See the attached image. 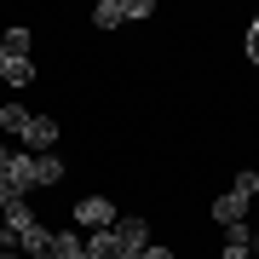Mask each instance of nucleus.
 <instances>
[{"instance_id":"obj_5","label":"nucleus","mask_w":259,"mask_h":259,"mask_svg":"<svg viewBox=\"0 0 259 259\" xmlns=\"http://www.w3.org/2000/svg\"><path fill=\"white\" fill-rule=\"evenodd\" d=\"M23 144H29V150H52V144H58V121H52V115H35L29 133H23Z\"/></svg>"},{"instance_id":"obj_7","label":"nucleus","mask_w":259,"mask_h":259,"mask_svg":"<svg viewBox=\"0 0 259 259\" xmlns=\"http://www.w3.org/2000/svg\"><path fill=\"white\" fill-rule=\"evenodd\" d=\"M115 23H127V0H98L93 6V29H115Z\"/></svg>"},{"instance_id":"obj_17","label":"nucleus","mask_w":259,"mask_h":259,"mask_svg":"<svg viewBox=\"0 0 259 259\" xmlns=\"http://www.w3.org/2000/svg\"><path fill=\"white\" fill-rule=\"evenodd\" d=\"M0 64H6V52H0Z\"/></svg>"},{"instance_id":"obj_16","label":"nucleus","mask_w":259,"mask_h":259,"mask_svg":"<svg viewBox=\"0 0 259 259\" xmlns=\"http://www.w3.org/2000/svg\"><path fill=\"white\" fill-rule=\"evenodd\" d=\"M253 253H259V231H253Z\"/></svg>"},{"instance_id":"obj_13","label":"nucleus","mask_w":259,"mask_h":259,"mask_svg":"<svg viewBox=\"0 0 259 259\" xmlns=\"http://www.w3.org/2000/svg\"><path fill=\"white\" fill-rule=\"evenodd\" d=\"M144 259H179L173 248H156V242H150V248H144Z\"/></svg>"},{"instance_id":"obj_8","label":"nucleus","mask_w":259,"mask_h":259,"mask_svg":"<svg viewBox=\"0 0 259 259\" xmlns=\"http://www.w3.org/2000/svg\"><path fill=\"white\" fill-rule=\"evenodd\" d=\"M29 40H35V35H29L23 23H12L6 35H0V52H6V58H29Z\"/></svg>"},{"instance_id":"obj_4","label":"nucleus","mask_w":259,"mask_h":259,"mask_svg":"<svg viewBox=\"0 0 259 259\" xmlns=\"http://www.w3.org/2000/svg\"><path fill=\"white\" fill-rule=\"evenodd\" d=\"M29 121H35V110H29V104H18V98H12V104H0V127H6L12 139H23V133H29Z\"/></svg>"},{"instance_id":"obj_6","label":"nucleus","mask_w":259,"mask_h":259,"mask_svg":"<svg viewBox=\"0 0 259 259\" xmlns=\"http://www.w3.org/2000/svg\"><path fill=\"white\" fill-rule=\"evenodd\" d=\"M81 248H87V259H121V242H115V231H93V236L81 242Z\"/></svg>"},{"instance_id":"obj_1","label":"nucleus","mask_w":259,"mask_h":259,"mask_svg":"<svg viewBox=\"0 0 259 259\" xmlns=\"http://www.w3.org/2000/svg\"><path fill=\"white\" fill-rule=\"evenodd\" d=\"M75 225H81V231H110L115 225V202L110 196H81V202H75Z\"/></svg>"},{"instance_id":"obj_12","label":"nucleus","mask_w":259,"mask_h":259,"mask_svg":"<svg viewBox=\"0 0 259 259\" xmlns=\"http://www.w3.org/2000/svg\"><path fill=\"white\" fill-rule=\"evenodd\" d=\"M248 64H253V69H259V18H253V23H248Z\"/></svg>"},{"instance_id":"obj_10","label":"nucleus","mask_w":259,"mask_h":259,"mask_svg":"<svg viewBox=\"0 0 259 259\" xmlns=\"http://www.w3.org/2000/svg\"><path fill=\"white\" fill-rule=\"evenodd\" d=\"M64 179V161L58 156H35V185H58Z\"/></svg>"},{"instance_id":"obj_11","label":"nucleus","mask_w":259,"mask_h":259,"mask_svg":"<svg viewBox=\"0 0 259 259\" xmlns=\"http://www.w3.org/2000/svg\"><path fill=\"white\" fill-rule=\"evenodd\" d=\"M231 190H242V196H248V202H253V196H259V173H253V167H242V173H236V185Z\"/></svg>"},{"instance_id":"obj_14","label":"nucleus","mask_w":259,"mask_h":259,"mask_svg":"<svg viewBox=\"0 0 259 259\" xmlns=\"http://www.w3.org/2000/svg\"><path fill=\"white\" fill-rule=\"evenodd\" d=\"M0 259H23V253H18V248H12V253H0Z\"/></svg>"},{"instance_id":"obj_2","label":"nucleus","mask_w":259,"mask_h":259,"mask_svg":"<svg viewBox=\"0 0 259 259\" xmlns=\"http://www.w3.org/2000/svg\"><path fill=\"white\" fill-rule=\"evenodd\" d=\"M213 219H219V225H242V219H248V196H242V190H225L219 202H213Z\"/></svg>"},{"instance_id":"obj_9","label":"nucleus","mask_w":259,"mask_h":259,"mask_svg":"<svg viewBox=\"0 0 259 259\" xmlns=\"http://www.w3.org/2000/svg\"><path fill=\"white\" fill-rule=\"evenodd\" d=\"M0 81L29 87V81H35V64H29V58H6V64H0Z\"/></svg>"},{"instance_id":"obj_15","label":"nucleus","mask_w":259,"mask_h":259,"mask_svg":"<svg viewBox=\"0 0 259 259\" xmlns=\"http://www.w3.org/2000/svg\"><path fill=\"white\" fill-rule=\"evenodd\" d=\"M35 259H58V253H52V248H47V253H35Z\"/></svg>"},{"instance_id":"obj_3","label":"nucleus","mask_w":259,"mask_h":259,"mask_svg":"<svg viewBox=\"0 0 259 259\" xmlns=\"http://www.w3.org/2000/svg\"><path fill=\"white\" fill-rule=\"evenodd\" d=\"M225 231H231V236H225V253H219V259H253V231H248V219H242V225H225Z\"/></svg>"}]
</instances>
